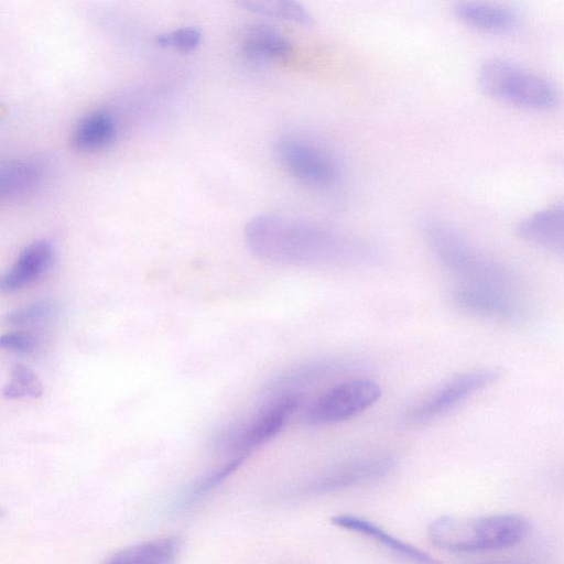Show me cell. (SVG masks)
Wrapping results in <instances>:
<instances>
[{
	"label": "cell",
	"mask_w": 564,
	"mask_h": 564,
	"mask_svg": "<svg viewBox=\"0 0 564 564\" xmlns=\"http://www.w3.org/2000/svg\"><path fill=\"white\" fill-rule=\"evenodd\" d=\"M200 32L195 28H180L158 36L156 42L162 47H171L178 52L189 53L200 42Z\"/></svg>",
	"instance_id": "603a6c76"
},
{
	"label": "cell",
	"mask_w": 564,
	"mask_h": 564,
	"mask_svg": "<svg viewBox=\"0 0 564 564\" xmlns=\"http://www.w3.org/2000/svg\"><path fill=\"white\" fill-rule=\"evenodd\" d=\"M245 56L254 62L285 58L291 44L276 29L268 24H254L246 29L241 39Z\"/></svg>",
	"instance_id": "2e32d148"
},
{
	"label": "cell",
	"mask_w": 564,
	"mask_h": 564,
	"mask_svg": "<svg viewBox=\"0 0 564 564\" xmlns=\"http://www.w3.org/2000/svg\"><path fill=\"white\" fill-rule=\"evenodd\" d=\"M56 314V307L48 302H39L19 307L4 317V322L13 326H34L48 322Z\"/></svg>",
	"instance_id": "7402d4cb"
},
{
	"label": "cell",
	"mask_w": 564,
	"mask_h": 564,
	"mask_svg": "<svg viewBox=\"0 0 564 564\" xmlns=\"http://www.w3.org/2000/svg\"><path fill=\"white\" fill-rule=\"evenodd\" d=\"M454 13L464 24L488 33H509L519 25V17L514 11L487 1L458 2Z\"/></svg>",
	"instance_id": "4fadbf2b"
},
{
	"label": "cell",
	"mask_w": 564,
	"mask_h": 564,
	"mask_svg": "<svg viewBox=\"0 0 564 564\" xmlns=\"http://www.w3.org/2000/svg\"><path fill=\"white\" fill-rule=\"evenodd\" d=\"M462 311L502 323H519L527 314L518 288L458 282L452 294Z\"/></svg>",
	"instance_id": "5b68a950"
},
{
	"label": "cell",
	"mask_w": 564,
	"mask_h": 564,
	"mask_svg": "<svg viewBox=\"0 0 564 564\" xmlns=\"http://www.w3.org/2000/svg\"><path fill=\"white\" fill-rule=\"evenodd\" d=\"M516 234L533 247L553 254H562L564 245L562 203L550 205L529 215L517 225Z\"/></svg>",
	"instance_id": "8fae6325"
},
{
	"label": "cell",
	"mask_w": 564,
	"mask_h": 564,
	"mask_svg": "<svg viewBox=\"0 0 564 564\" xmlns=\"http://www.w3.org/2000/svg\"><path fill=\"white\" fill-rule=\"evenodd\" d=\"M275 149L285 170L304 184L318 189H329L338 184L340 170L337 163L318 147L285 137L278 141Z\"/></svg>",
	"instance_id": "ba28073f"
},
{
	"label": "cell",
	"mask_w": 564,
	"mask_h": 564,
	"mask_svg": "<svg viewBox=\"0 0 564 564\" xmlns=\"http://www.w3.org/2000/svg\"><path fill=\"white\" fill-rule=\"evenodd\" d=\"M397 457L379 454L345 462L307 486L310 494H328L386 476L397 466Z\"/></svg>",
	"instance_id": "30bf717a"
},
{
	"label": "cell",
	"mask_w": 564,
	"mask_h": 564,
	"mask_svg": "<svg viewBox=\"0 0 564 564\" xmlns=\"http://www.w3.org/2000/svg\"><path fill=\"white\" fill-rule=\"evenodd\" d=\"M381 397L380 386L370 379H354L339 383L318 397L307 409L305 419L311 424H330L349 420Z\"/></svg>",
	"instance_id": "52a82bcc"
},
{
	"label": "cell",
	"mask_w": 564,
	"mask_h": 564,
	"mask_svg": "<svg viewBox=\"0 0 564 564\" xmlns=\"http://www.w3.org/2000/svg\"><path fill=\"white\" fill-rule=\"evenodd\" d=\"M332 522L345 530L356 532L372 539L380 543L386 549L399 554L403 557L410 558L420 563L433 562V558L424 551L415 547L412 544L403 542L402 540L390 534L376 523L352 514H338L332 518Z\"/></svg>",
	"instance_id": "9a60e30c"
},
{
	"label": "cell",
	"mask_w": 564,
	"mask_h": 564,
	"mask_svg": "<svg viewBox=\"0 0 564 564\" xmlns=\"http://www.w3.org/2000/svg\"><path fill=\"white\" fill-rule=\"evenodd\" d=\"M43 164L33 159L0 161V203L29 195L44 178Z\"/></svg>",
	"instance_id": "5bb4252c"
},
{
	"label": "cell",
	"mask_w": 564,
	"mask_h": 564,
	"mask_svg": "<svg viewBox=\"0 0 564 564\" xmlns=\"http://www.w3.org/2000/svg\"><path fill=\"white\" fill-rule=\"evenodd\" d=\"M499 377L500 369L494 367L462 372L446 381L411 409L406 415V421L416 424L434 420L488 387Z\"/></svg>",
	"instance_id": "9c48e42d"
},
{
	"label": "cell",
	"mask_w": 564,
	"mask_h": 564,
	"mask_svg": "<svg viewBox=\"0 0 564 564\" xmlns=\"http://www.w3.org/2000/svg\"><path fill=\"white\" fill-rule=\"evenodd\" d=\"M181 547L177 538L156 539L126 547L112 554L110 564H165L174 561Z\"/></svg>",
	"instance_id": "e0dca14e"
},
{
	"label": "cell",
	"mask_w": 564,
	"mask_h": 564,
	"mask_svg": "<svg viewBox=\"0 0 564 564\" xmlns=\"http://www.w3.org/2000/svg\"><path fill=\"white\" fill-rule=\"evenodd\" d=\"M529 531L528 520L520 514L443 516L430 523L427 535L431 543L442 550L473 554L512 547L522 542Z\"/></svg>",
	"instance_id": "7a4b0ae2"
},
{
	"label": "cell",
	"mask_w": 564,
	"mask_h": 564,
	"mask_svg": "<svg viewBox=\"0 0 564 564\" xmlns=\"http://www.w3.org/2000/svg\"><path fill=\"white\" fill-rule=\"evenodd\" d=\"M246 456L247 455H237L226 464H223L218 468L197 479L177 500L176 507L184 509L206 497L240 466Z\"/></svg>",
	"instance_id": "ffe728a7"
},
{
	"label": "cell",
	"mask_w": 564,
	"mask_h": 564,
	"mask_svg": "<svg viewBox=\"0 0 564 564\" xmlns=\"http://www.w3.org/2000/svg\"><path fill=\"white\" fill-rule=\"evenodd\" d=\"M301 397L286 392L263 406L248 422L220 434L218 446L235 451L237 455L248 453L274 437L297 409Z\"/></svg>",
	"instance_id": "8992f818"
},
{
	"label": "cell",
	"mask_w": 564,
	"mask_h": 564,
	"mask_svg": "<svg viewBox=\"0 0 564 564\" xmlns=\"http://www.w3.org/2000/svg\"><path fill=\"white\" fill-rule=\"evenodd\" d=\"M54 261V249L44 240L26 246L14 264L0 275V292L10 293L20 290L46 273Z\"/></svg>",
	"instance_id": "7c38bea8"
},
{
	"label": "cell",
	"mask_w": 564,
	"mask_h": 564,
	"mask_svg": "<svg viewBox=\"0 0 564 564\" xmlns=\"http://www.w3.org/2000/svg\"><path fill=\"white\" fill-rule=\"evenodd\" d=\"M37 346V338L29 332H11L0 336V348L29 354Z\"/></svg>",
	"instance_id": "cb8c5ba5"
},
{
	"label": "cell",
	"mask_w": 564,
	"mask_h": 564,
	"mask_svg": "<svg viewBox=\"0 0 564 564\" xmlns=\"http://www.w3.org/2000/svg\"><path fill=\"white\" fill-rule=\"evenodd\" d=\"M240 8L257 14L290 21L300 25H312L313 17L297 0H232Z\"/></svg>",
	"instance_id": "d6986e66"
},
{
	"label": "cell",
	"mask_w": 564,
	"mask_h": 564,
	"mask_svg": "<svg viewBox=\"0 0 564 564\" xmlns=\"http://www.w3.org/2000/svg\"><path fill=\"white\" fill-rule=\"evenodd\" d=\"M420 227L434 257L458 282L518 288L507 269L484 256L447 221L427 216Z\"/></svg>",
	"instance_id": "3957f363"
},
{
	"label": "cell",
	"mask_w": 564,
	"mask_h": 564,
	"mask_svg": "<svg viewBox=\"0 0 564 564\" xmlns=\"http://www.w3.org/2000/svg\"><path fill=\"white\" fill-rule=\"evenodd\" d=\"M245 240L259 259L279 265L350 268L377 260V249L360 238L312 223L260 215L246 226Z\"/></svg>",
	"instance_id": "6da1fadb"
},
{
	"label": "cell",
	"mask_w": 564,
	"mask_h": 564,
	"mask_svg": "<svg viewBox=\"0 0 564 564\" xmlns=\"http://www.w3.org/2000/svg\"><path fill=\"white\" fill-rule=\"evenodd\" d=\"M477 85L484 95L528 110L552 109L558 99L556 88L547 79L500 57L482 63Z\"/></svg>",
	"instance_id": "277c9868"
},
{
	"label": "cell",
	"mask_w": 564,
	"mask_h": 564,
	"mask_svg": "<svg viewBox=\"0 0 564 564\" xmlns=\"http://www.w3.org/2000/svg\"><path fill=\"white\" fill-rule=\"evenodd\" d=\"M116 133L113 117L106 111H95L78 122L73 133V143L82 151H96L109 145Z\"/></svg>",
	"instance_id": "ac0fdd59"
},
{
	"label": "cell",
	"mask_w": 564,
	"mask_h": 564,
	"mask_svg": "<svg viewBox=\"0 0 564 564\" xmlns=\"http://www.w3.org/2000/svg\"><path fill=\"white\" fill-rule=\"evenodd\" d=\"M9 399L39 398L43 393V386L36 375L25 365H15L12 369V378L2 391Z\"/></svg>",
	"instance_id": "44dd1931"
}]
</instances>
